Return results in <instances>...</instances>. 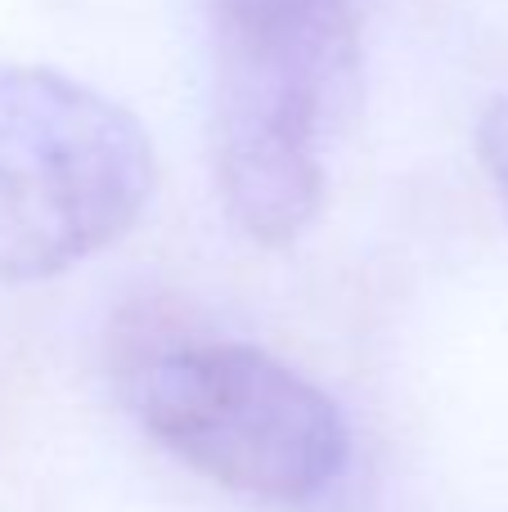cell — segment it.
Listing matches in <instances>:
<instances>
[{
  "label": "cell",
  "mask_w": 508,
  "mask_h": 512,
  "mask_svg": "<svg viewBox=\"0 0 508 512\" xmlns=\"http://www.w3.org/2000/svg\"><path fill=\"white\" fill-rule=\"evenodd\" d=\"M477 158H482L486 176H491L495 194H500L508 212V99H495L477 122Z\"/></svg>",
  "instance_id": "obj_4"
},
{
  "label": "cell",
  "mask_w": 508,
  "mask_h": 512,
  "mask_svg": "<svg viewBox=\"0 0 508 512\" xmlns=\"http://www.w3.org/2000/svg\"><path fill=\"white\" fill-rule=\"evenodd\" d=\"M158 180L122 104L50 68L0 59V283H41L113 248Z\"/></svg>",
  "instance_id": "obj_2"
},
{
  "label": "cell",
  "mask_w": 508,
  "mask_h": 512,
  "mask_svg": "<svg viewBox=\"0 0 508 512\" xmlns=\"http://www.w3.org/2000/svg\"><path fill=\"white\" fill-rule=\"evenodd\" d=\"M144 432L189 472L252 499L324 495L347 472L342 409L284 360L243 342H185L135 369Z\"/></svg>",
  "instance_id": "obj_3"
},
{
  "label": "cell",
  "mask_w": 508,
  "mask_h": 512,
  "mask_svg": "<svg viewBox=\"0 0 508 512\" xmlns=\"http://www.w3.org/2000/svg\"><path fill=\"white\" fill-rule=\"evenodd\" d=\"M212 167L243 239L288 248L324 207L329 144L356 99V0H207Z\"/></svg>",
  "instance_id": "obj_1"
}]
</instances>
